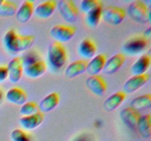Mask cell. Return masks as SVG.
<instances>
[{"mask_svg": "<svg viewBox=\"0 0 151 141\" xmlns=\"http://www.w3.org/2000/svg\"><path fill=\"white\" fill-rule=\"evenodd\" d=\"M48 66L55 72H58L64 67L67 60V52L63 43L53 41L49 46L47 51Z\"/></svg>", "mask_w": 151, "mask_h": 141, "instance_id": "obj_1", "label": "cell"}, {"mask_svg": "<svg viewBox=\"0 0 151 141\" xmlns=\"http://www.w3.org/2000/svg\"><path fill=\"white\" fill-rule=\"evenodd\" d=\"M128 15L130 19L139 24L150 22V10L147 4L141 0L132 1L128 7Z\"/></svg>", "mask_w": 151, "mask_h": 141, "instance_id": "obj_2", "label": "cell"}, {"mask_svg": "<svg viewBox=\"0 0 151 141\" xmlns=\"http://www.w3.org/2000/svg\"><path fill=\"white\" fill-rule=\"evenodd\" d=\"M148 46V40L143 35H136L125 41L122 46L124 55L137 56L142 54Z\"/></svg>", "mask_w": 151, "mask_h": 141, "instance_id": "obj_3", "label": "cell"}, {"mask_svg": "<svg viewBox=\"0 0 151 141\" xmlns=\"http://www.w3.org/2000/svg\"><path fill=\"white\" fill-rule=\"evenodd\" d=\"M57 8L62 19L67 23H75L79 18V10L72 0H60L57 2Z\"/></svg>", "mask_w": 151, "mask_h": 141, "instance_id": "obj_4", "label": "cell"}, {"mask_svg": "<svg viewBox=\"0 0 151 141\" xmlns=\"http://www.w3.org/2000/svg\"><path fill=\"white\" fill-rule=\"evenodd\" d=\"M126 17V12L122 7L116 5H109L102 10L101 19L110 25L117 26Z\"/></svg>", "mask_w": 151, "mask_h": 141, "instance_id": "obj_5", "label": "cell"}, {"mask_svg": "<svg viewBox=\"0 0 151 141\" xmlns=\"http://www.w3.org/2000/svg\"><path fill=\"white\" fill-rule=\"evenodd\" d=\"M76 33V28L67 24H57L50 29V36L55 41L63 43L70 41Z\"/></svg>", "mask_w": 151, "mask_h": 141, "instance_id": "obj_6", "label": "cell"}, {"mask_svg": "<svg viewBox=\"0 0 151 141\" xmlns=\"http://www.w3.org/2000/svg\"><path fill=\"white\" fill-rule=\"evenodd\" d=\"M150 75L148 73H144L142 75H136L128 79L123 85V92L125 94H131L136 92L150 80Z\"/></svg>", "mask_w": 151, "mask_h": 141, "instance_id": "obj_7", "label": "cell"}, {"mask_svg": "<svg viewBox=\"0 0 151 141\" xmlns=\"http://www.w3.org/2000/svg\"><path fill=\"white\" fill-rule=\"evenodd\" d=\"M86 86L94 95L102 96L107 90L106 80L100 75L90 76L86 80Z\"/></svg>", "mask_w": 151, "mask_h": 141, "instance_id": "obj_8", "label": "cell"}, {"mask_svg": "<svg viewBox=\"0 0 151 141\" xmlns=\"http://www.w3.org/2000/svg\"><path fill=\"white\" fill-rule=\"evenodd\" d=\"M8 79L12 83H17L20 81L24 72V66L22 57H16L12 59L7 66Z\"/></svg>", "mask_w": 151, "mask_h": 141, "instance_id": "obj_9", "label": "cell"}, {"mask_svg": "<svg viewBox=\"0 0 151 141\" xmlns=\"http://www.w3.org/2000/svg\"><path fill=\"white\" fill-rule=\"evenodd\" d=\"M139 112L132 107H128L123 109L119 113V117L124 124L131 129H137V123L141 118Z\"/></svg>", "mask_w": 151, "mask_h": 141, "instance_id": "obj_10", "label": "cell"}, {"mask_svg": "<svg viewBox=\"0 0 151 141\" xmlns=\"http://www.w3.org/2000/svg\"><path fill=\"white\" fill-rule=\"evenodd\" d=\"M44 120V114L38 111L35 114L27 116H22L19 119V124L25 131H30L36 129L43 123Z\"/></svg>", "mask_w": 151, "mask_h": 141, "instance_id": "obj_11", "label": "cell"}, {"mask_svg": "<svg viewBox=\"0 0 151 141\" xmlns=\"http://www.w3.org/2000/svg\"><path fill=\"white\" fill-rule=\"evenodd\" d=\"M97 45L91 38H85L80 43L78 47V54L83 60L92 59L97 53Z\"/></svg>", "mask_w": 151, "mask_h": 141, "instance_id": "obj_12", "label": "cell"}, {"mask_svg": "<svg viewBox=\"0 0 151 141\" xmlns=\"http://www.w3.org/2000/svg\"><path fill=\"white\" fill-rule=\"evenodd\" d=\"M47 70V64L42 60H39L24 67V73L30 79H37L41 77L46 73Z\"/></svg>", "mask_w": 151, "mask_h": 141, "instance_id": "obj_13", "label": "cell"}, {"mask_svg": "<svg viewBox=\"0 0 151 141\" xmlns=\"http://www.w3.org/2000/svg\"><path fill=\"white\" fill-rule=\"evenodd\" d=\"M57 8V1L48 0L41 2L34 9V14L40 19H49Z\"/></svg>", "mask_w": 151, "mask_h": 141, "instance_id": "obj_14", "label": "cell"}, {"mask_svg": "<svg viewBox=\"0 0 151 141\" xmlns=\"http://www.w3.org/2000/svg\"><path fill=\"white\" fill-rule=\"evenodd\" d=\"M34 1L26 0L18 7L16 13V19L20 24H25L31 19L34 13Z\"/></svg>", "mask_w": 151, "mask_h": 141, "instance_id": "obj_15", "label": "cell"}, {"mask_svg": "<svg viewBox=\"0 0 151 141\" xmlns=\"http://www.w3.org/2000/svg\"><path fill=\"white\" fill-rule=\"evenodd\" d=\"M125 62V56L122 53H117L106 60L103 71L106 74L110 75L116 73L122 68Z\"/></svg>", "mask_w": 151, "mask_h": 141, "instance_id": "obj_16", "label": "cell"}, {"mask_svg": "<svg viewBox=\"0 0 151 141\" xmlns=\"http://www.w3.org/2000/svg\"><path fill=\"white\" fill-rule=\"evenodd\" d=\"M60 95L57 92H52L46 95L38 104L39 111L44 114L50 113L56 108L60 103Z\"/></svg>", "mask_w": 151, "mask_h": 141, "instance_id": "obj_17", "label": "cell"}, {"mask_svg": "<svg viewBox=\"0 0 151 141\" xmlns=\"http://www.w3.org/2000/svg\"><path fill=\"white\" fill-rule=\"evenodd\" d=\"M106 60H107V58L105 54H100L95 55L89 62H88L86 71L90 76L99 75L100 72L103 71Z\"/></svg>", "mask_w": 151, "mask_h": 141, "instance_id": "obj_18", "label": "cell"}, {"mask_svg": "<svg viewBox=\"0 0 151 141\" xmlns=\"http://www.w3.org/2000/svg\"><path fill=\"white\" fill-rule=\"evenodd\" d=\"M88 61L85 60H78L71 63L65 69L64 74L68 79H73L86 72Z\"/></svg>", "mask_w": 151, "mask_h": 141, "instance_id": "obj_19", "label": "cell"}, {"mask_svg": "<svg viewBox=\"0 0 151 141\" xmlns=\"http://www.w3.org/2000/svg\"><path fill=\"white\" fill-rule=\"evenodd\" d=\"M126 98V94L123 91H117L108 97L103 102V109L106 112H112L116 110Z\"/></svg>", "mask_w": 151, "mask_h": 141, "instance_id": "obj_20", "label": "cell"}, {"mask_svg": "<svg viewBox=\"0 0 151 141\" xmlns=\"http://www.w3.org/2000/svg\"><path fill=\"white\" fill-rule=\"evenodd\" d=\"M5 98L8 102L11 104L22 106V104L27 102V94L22 88H13L6 93Z\"/></svg>", "mask_w": 151, "mask_h": 141, "instance_id": "obj_21", "label": "cell"}, {"mask_svg": "<svg viewBox=\"0 0 151 141\" xmlns=\"http://www.w3.org/2000/svg\"><path fill=\"white\" fill-rule=\"evenodd\" d=\"M151 63L150 57L147 54H142L137 59L135 63L131 66V73L133 76L142 75L146 73L150 68Z\"/></svg>", "mask_w": 151, "mask_h": 141, "instance_id": "obj_22", "label": "cell"}, {"mask_svg": "<svg viewBox=\"0 0 151 141\" xmlns=\"http://www.w3.org/2000/svg\"><path fill=\"white\" fill-rule=\"evenodd\" d=\"M35 42V36L32 35H23L18 34L15 41V51L16 53L27 51Z\"/></svg>", "mask_w": 151, "mask_h": 141, "instance_id": "obj_23", "label": "cell"}, {"mask_svg": "<svg viewBox=\"0 0 151 141\" xmlns=\"http://www.w3.org/2000/svg\"><path fill=\"white\" fill-rule=\"evenodd\" d=\"M150 115L147 114L145 115L141 116L137 129L140 136L143 138H150L151 135V124H150Z\"/></svg>", "mask_w": 151, "mask_h": 141, "instance_id": "obj_24", "label": "cell"}, {"mask_svg": "<svg viewBox=\"0 0 151 141\" xmlns=\"http://www.w3.org/2000/svg\"><path fill=\"white\" fill-rule=\"evenodd\" d=\"M130 107L139 112L140 110H147L151 107V94L147 93L139 95L132 100Z\"/></svg>", "mask_w": 151, "mask_h": 141, "instance_id": "obj_25", "label": "cell"}, {"mask_svg": "<svg viewBox=\"0 0 151 141\" xmlns=\"http://www.w3.org/2000/svg\"><path fill=\"white\" fill-rule=\"evenodd\" d=\"M18 5L15 1L10 0H0V16L11 17L16 15Z\"/></svg>", "mask_w": 151, "mask_h": 141, "instance_id": "obj_26", "label": "cell"}, {"mask_svg": "<svg viewBox=\"0 0 151 141\" xmlns=\"http://www.w3.org/2000/svg\"><path fill=\"white\" fill-rule=\"evenodd\" d=\"M102 10H103V6H100L87 13L86 21L88 26L91 27H95L98 25L101 19Z\"/></svg>", "mask_w": 151, "mask_h": 141, "instance_id": "obj_27", "label": "cell"}, {"mask_svg": "<svg viewBox=\"0 0 151 141\" xmlns=\"http://www.w3.org/2000/svg\"><path fill=\"white\" fill-rule=\"evenodd\" d=\"M11 141H32L31 135L27 131L21 129H16L10 133Z\"/></svg>", "mask_w": 151, "mask_h": 141, "instance_id": "obj_28", "label": "cell"}, {"mask_svg": "<svg viewBox=\"0 0 151 141\" xmlns=\"http://www.w3.org/2000/svg\"><path fill=\"white\" fill-rule=\"evenodd\" d=\"M38 111H39L38 104L33 101H27L21 106V108L19 110V113L23 116L30 115L38 113Z\"/></svg>", "mask_w": 151, "mask_h": 141, "instance_id": "obj_29", "label": "cell"}, {"mask_svg": "<svg viewBox=\"0 0 151 141\" xmlns=\"http://www.w3.org/2000/svg\"><path fill=\"white\" fill-rule=\"evenodd\" d=\"M100 6H103L102 1L100 0H83L81 2V10L87 14Z\"/></svg>", "mask_w": 151, "mask_h": 141, "instance_id": "obj_30", "label": "cell"}, {"mask_svg": "<svg viewBox=\"0 0 151 141\" xmlns=\"http://www.w3.org/2000/svg\"><path fill=\"white\" fill-rule=\"evenodd\" d=\"M22 60L24 67H25V66H28V65L32 64V63L38 61L40 59L37 53L33 52V51H29L23 57H22Z\"/></svg>", "mask_w": 151, "mask_h": 141, "instance_id": "obj_31", "label": "cell"}, {"mask_svg": "<svg viewBox=\"0 0 151 141\" xmlns=\"http://www.w3.org/2000/svg\"><path fill=\"white\" fill-rule=\"evenodd\" d=\"M8 78L7 66H0V83L4 82Z\"/></svg>", "mask_w": 151, "mask_h": 141, "instance_id": "obj_32", "label": "cell"}, {"mask_svg": "<svg viewBox=\"0 0 151 141\" xmlns=\"http://www.w3.org/2000/svg\"><path fill=\"white\" fill-rule=\"evenodd\" d=\"M143 36H144L145 38H147V40L150 39V37H151V27L147 28V29H146L145 32H144V35H143Z\"/></svg>", "mask_w": 151, "mask_h": 141, "instance_id": "obj_33", "label": "cell"}, {"mask_svg": "<svg viewBox=\"0 0 151 141\" xmlns=\"http://www.w3.org/2000/svg\"><path fill=\"white\" fill-rule=\"evenodd\" d=\"M3 99H4V93H3V91L0 89V104L2 102Z\"/></svg>", "mask_w": 151, "mask_h": 141, "instance_id": "obj_34", "label": "cell"}]
</instances>
